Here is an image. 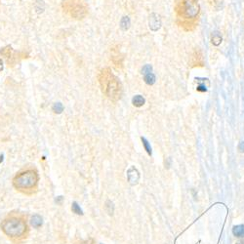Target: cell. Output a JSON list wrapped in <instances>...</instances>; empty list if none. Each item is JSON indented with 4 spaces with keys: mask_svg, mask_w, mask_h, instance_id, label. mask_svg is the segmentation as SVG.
I'll return each instance as SVG.
<instances>
[{
    "mask_svg": "<svg viewBox=\"0 0 244 244\" xmlns=\"http://www.w3.org/2000/svg\"><path fill=\"white\" fill-rule=\"evenodd\" d=\"M175 11L179 26L188 31L196 27L198 15L200 13L198 0H178Z\"/></svg>",
    "mask_w": 244,
    "mask_h": 244,
    "instance_id": "cell-1",
    "label": "cell"
},
{
    "mask_svg": "<svg viewBox=\"0 0 244 244\" xmlns=\"http://www.w3.org/2000/svg\"><path fill=\"white\" fill-rule=\"evenodd\" d=\"M100 83L103 92L113 101L120 99L122 95V86L119 79L114 76L109 69H103L100 73Z\"/></svg>",
    "mask_w": 244,
    "mask_h": 244,
    "instance_id": "cell-2",
    "label": "cell"
},
{
    "mask_svg": "<svg viewBox=\"0 0 244 244\" xmlns=\"http://www.w3.org/2000/svg\"><path fill=\"white\" fill-rule=\"evenodd\" d=\"M1 228L7 236L11 238H21L27 232V223L19 217H10L4 220Z\"/></svg>",
    "mask_w": 244,
    "mask_h": 244,
    "instance_id": "cell-3",
    "label": "cell"
},
{
    "mask_svg": "<svg viewBox=\"0 0 244 244\" xmlns=\"http://www.w3.org/2000/svg\"><path fill=\"white\" fill-rule=\"evenodd\" d=\"M37 182L38 176L36 172L33 170H27L20 173L13 180L15 188L21 191L31 190L37 185Z\"/></svg>",
    "mask_w": 244,
    "mask_h": 244,
    "instance_id": "cell-4",
    "label": "cell"
},
{
    "mask_svg": "<svg viewBox=\"0 0 244 244\" xmlns=\"http://www.w3.org/2000/svg\"><path fill=\"white\" fill-rule=\"evenodd\" d=\"M191 67H203L204 66V60H203V55L199 49H195L193 52L191 59Z\"/></svg>",
    "mask_w": 244,
    "mask_h": 244,
    "instance_id": "cell-5",
    "label": "cell"
},
{
    "mask_svg": "<svg viewBox=\"0 0 244 244\" xmlns=\"http://www.w3.org/2000/svg\"><path fill=\"white\" fill-rule=\"evenodd\" d=\"M148 26H149V28H151V31H158V29L161 27V20H160V17H159L157 14L152 13L151 16H149Z\"/></svg>",
    "mask_w": 244,
    "mask_h": 244,
    "instance_id": "cell-6",
    "label": "cell"
},
{
    "mask_svg": "<svg viewBox=\"0 0 244 244\" xmlns=\"http://www.w3.org/2000/svg\"><path fill=\"white\" fill-rule=\"evenodd\" d=\"M87 9L82 4H74V6L71 8V16L76 19H82L85 17Z\"/></svg>",
    "mask_w": 244,
    "mask_h": 244,
    "instance_id": "cell-7",
    "label": "cell"
},
{
    "mask_svg": "<svg viewBox=\"0 0 244 244\" xmlns=\"http://www.w3.org/2000/svg\"><path fill=\"white\" fill-rule=\"evenodd\" d=\"M127 179H128V182L130 183L131 185H137L138 184L139 179H140V174H139L138 170L134 166L128 169Z\"/></svg>",
    "mask_w": 244,
    "mask_h": 244,
    "instance_id": "cell-8",
    "label": "cell"
},
{
    "mask_svg": "<svg viewBox=\"0 0 244 244\" xmlns=\"http://www.w3.org/2000/svg\"><path fill=\"white\" fill-rule=\"evenodd\" d=\"M42 224H43V219H42V217L40 215H37V214H35V215H33L31 218V225L34 228H40L42 226Z\"/></svg>",
    "mask_w": 244,
    "mask_h": 244,
    "instance_id": "cell-9",
    "label": "cell"
},
{
    "mask_svg": "<svg viewBox=\"0 0 244 244\" xmlns=\"http://www.w3.org/2000/svg\"><path fill=\"white\" fill-rule=\"evenodd\" d=\"M132 104H133L134 107H141L146 104V100L142 95H136V96H134L132 99Z\"/></svg>",
    "mask_w": 244,
    "mask_h": 244,
    "instance_id": "cell-10",
    "label": "cell"
},
{
    "mask_svg": "<svg viewBox=\"0 0 244 244\" xmlns=\"http://www.w3.org/2000/svg\"><path fill=\"white\" fill-rule=\"evenodd\" d=\"M131 26V21H130V18H129L128 16H124L121 18L120 20V24H119V27H120V28L122 29L123 31H126L129 29V27H130Z\"/></svg>",
    "mask_w": 244,
    "mask_h": 244,
    "instance_id": "cell-11",
    "label": "cell"
},
{
    "mask_svg": "<svg viewBox=\"0 0 244 244\" xmlns=\"http://www.w3.org/2000/svg\"><path fill=\"white\" fill-rule=\"evenodd\" d=\"M232 233H233V235L236 237H239V238L244 237V225L235 226L232 228Z\"/></svg>",
    "mask_w": 244,
    "mask_h": 244,
    "instance_id": "cell-12",
    "label": "cell"
},
{
    "mask_svg": "<svg viewBox=\"0 0 244 244\" xmlns=\"http://www.w3.org/2000/svg\"><path fill=\"white\" fill-rule=\"evenodd\" d=\"M144 81H145L147 85H153L156 81V77L152 72H151L148 74H146V75H144Z\"/></svg>",
    "mask_w": 244,
    "mask_h": 244,
    "instance_id": "cell-13",
    "label": "cell"
},
{
    "mask_svg": "<svg viewBox=\"0 0 244 244\" xmlns=\"http://www.w3.org/2000/svg\"><path fill=\"white\" fill-rule=\"evenodd\" d=\"M211 41H212V43L215 46L220 45L221 42H222V36H221V34L219 33V32H217V31L214 32L213 35H212V38H211Z\"/></svg>",
    "mask_w": 244,
    "mask_h": 244,
    "instance_id": "cell-14",
    "label": "cell"
},
{
    "mask_svg": "<svg viewBox=\"0 0 244 244\" xmlns=\"http://www.w3.org/2000/svg\"><path fill=\"white\" fill-rule=\"evenodd\" d=\"M141 140H142V142H143V146H144V147H145V149H146V151L147 152V154H148V155H151V153H152V148H151V144H149L148 141L147 140V139H146V138H144V137L141 138Z\"/></svg>",
    "mask_w": 244,
    "mask_h": 244,
    "instance_id": "cell-15",
    "label": "cell"
},
{
    "mask_svg": "<svg viewBox=\"0 0 244 244\" xmlns=\"http://www.w3.org/2000/svg\"><path fill=\"white\" fill-rule=\"evenodd\" d=\"M71 210L74 214H76V215H83V211H82V209L81 207L78 205V203L77 202H72L71 204Z\"/></svg>",
    "mask_w": 244,
    "mask_h": 244,
    "instance_id": "cell-16",
    "label": "cell"
},
{
    "mask_svg": "<svg viewBox=\"0 0 244 244\" xmlns=\"http://www.w3.org/2000/svg\"><path fill=\"white\" fill-rule=\"evenodd\" d=\"M52 109H53V111L55 113H62L64 111V106H63V104L62 103H55L53 104V107H52Z\"/></svg>",
    "mask_w": 244,
    "mask_h": 244,
    "instance_id": "cell-17",
    "label": "cell"
},
{
    "mask_svg": "<svg viewBox=\"0 0 244 244\" xmlns=\"http://www.w3.org/2000/svg\"><path fill=\"white\" fill-rule=\"evenodd\" d=\"M104 208H106V211L109 214V215H112L114 212V205L111 200H107L104 204Z\"/></svg>",
    "mask_w": 244,
    "mask_h": 244,
    "instance_id": "cell-18",
    "label": "cell"
},
{
    "mask_svg": "<svg viewBox=\"0 0 244 244\" xmlns=\"http://www.w3.org/2000/svg\"><path fill=\"white\" fill-rule=\"evenodd\" d=\"M151 72H152V67H151V64H145V66H144L143 68H142V74L146 75V74H148V73H151Z\"/></svg>",
    "mask_w": 244,
    "mask_h": 244,
    "instance_id": "cell-19",
    "label": "cell"
},
{
    "mask_svg": "<svg viewBox=\"0 0 244 244\" xmlns=\"http://www.w3.org/2000/svg\"><path fill=\"white\" fill-rule=\"evenodd\" d=\"M196 90L198 92H207V88H206L205 85H204V84H199V85L197 86V88H196Z\"/></svg>",
    "mask_w": 244,
    "mask_h": 244,
    "instance_id": "cell-20",
    "label": "cell"
},
{
    "mask_svg": "<svg viewBox=\"0 0 244 244\" xmlns=\"http://www.w3.org/2000/svg\"><path fill=\"white\" fill-rule=\"evenodd\" d=\"M238 149H239L240 152H244V141L239 144V146H238Z\"/></svg>",
    "mask_w": 244,
    "mask_h": 244,
    "instance_id": "cell-21",
    "label": "cell"
},
{
    "mask_svg": "<svg viewBox=\"0 0 244 244\" xmlns=\"http://www.w3.org/2000/svg\"><path fill=\"white\" fill-rule=\"evenodd\" d=\"M63 200H64V197H63V196H58V197L56 198V200H55V201H56L57 203H59V204H61Z\"/></svg>",
    "mask_w": 244,
    "mask_h": 244,
    "instance_id": "cell-22",
    "label": "cell"
},
{
    "mask_svg": "<svg viewBox=\"0 0 244 244\" xmlns=\"http://www.w3.org/2000/svg\"><path fill=\"white\" fill-rule=\"evenodd\" d=\"M2 69H3V63H2L1 60H0V71H1Z\"/></svg>",
    "mask_w": 244,
    "mask_h": 244,
    "instance_id": "cell-23",
    "label": "cell"
},
{
    "mask_svg": "<svg viewBox=\"0 0 244 244\" xmlns=\"http://www.w3.org/2000/svg\"><path fill=\"white\" fill-rule=\"evenodd\" d=\"M236 244H244V239H241V240H239L238 242H236Z\"/></svg>",
    "mask_w": 244,
    "mask_h": 244,
    "instance_id": "cell-24",
    "label": "cell"
}]
</instances>
